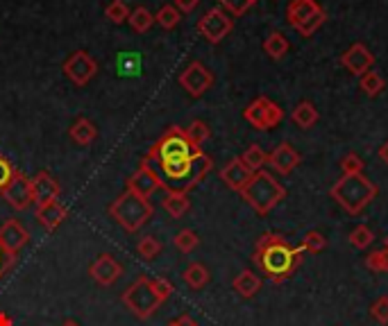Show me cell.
I'll return each mask as SVG.
<instances>
[{
    "mask_svg": "<svg viewBox=\"0 0 388 326\" xmlns=\"http://www.w3.org/2000/svg\"><path fill=\"white\" fill-rule=\"evenodd\" d=\"M302 254L305 252L300 247H290L284 236L266 231L264 236H259L252 260L268 281L279 286L300 270Z\"/></svg>",
    "mask_w": 388,
    "mask_h": 326,
    "instance_id": "1",
    "label": "cell"
},
{
    "mask_svg": "<svg viewBox=\"0 0 388 326\" xmlns=\"http://www.w3.org/2000/svg\"><path fill=\"white\" fill-rule=\"evenodd\" d=\"M172 292H175V288H172L168 279L141 274L123 292L121 301L125 303V308L132 313L134 318L150 320L161 306H164V301L172 295Z\"/></svg>",
    "mask_w": 388,
    "mask_h": 326,
    "instance_id": "2",
    "label": "cell"
},
{
    "mask_svg": "<svg viewBox=\"0 0 388 326\" xmlns=\"http://www.w3.org/2000/svg\"><path fill=\"white\" fill-rule=\"evenodd\" d=\"M213 168V161L209 155L198 152L180 163H170V166L159 168L161 170V183L168 193H187L193 191L198 183L209 175Z\"/></svg>",
    "mask_w": 388,
    "mask_h": 326,
    "instance_id": "3",
    "label": "cell"
},
{
    "mask_svg": "<svg viewBox=\"0 0 388 326\" xmlns=\"http://www.w3.org/2000/svg\"><path fill=\"white\" fill-rule=\"evenodd\" d=\"M377 193H380V188L363 172H359V175H343L329 191L331 200H336L341 209L350 215L363 213L365 206L377 198Z\"/></svg>",
    "mask_w": 388,
    "mask_h": 326,
    "instance_id": "4",
    "label": "cell"
},
{
    "mask_svg": "<svg viewBox=\"0 0 388 326\" xmlns=\"http://www.w3.org/2000/svg\"><path fill=\"white\" fill-rule=\"evenodd\" d=\"M241 198L247 202V206H250L254 213L268 215L286 198V188L282 181H277L273 172L259 170L252 175V179L247 181V186L241 191Z\"/></svg>",
    "mask_w": 388,
    "mask_h": 326,
    "instance_id": "5",
    "label": "cell"
},
{
    "mask_svg": "<svg viewBox=\"0 0 388 326\" xmlns=\"http://www.w3.org/2000/svg\"><path fill=\"white\" fill-rule=\"evenodd\" d=\"M198 152L202 150L191 143L184 129L177 125H170L166 132L155 140V145L148 150L146 161H155L159 168H164V166H170V163H180L193 155H198Z\"/></svg>",
    "mask_w": 388,
    "mask_h": 326,
    "instance_id": "6",
    "label": "cell"
},
{
    "mask_svg": "<svg viewBox=\"0 0 388 326\" xmlns=\"http://www.w3.org/2000/svg\"><path fill=\"white\" fill-rule=\"evenodd\" d=\"M153 213H155V206L150 204V200L139 198V195L129 193V191L118 195V198L110 204V215L129 234L141 229L150 217H153Z\"/></svg>",
    "mask_w": 388,
    "mask_h": 326,
    "instance_id": "7",
    "label": "cell"
},
{
    "mask_svg": "<svg viewBox=\"0 0 388 326\" xmlns=\"http://www.w3.org/2000/svg\"><path fill=\"white\" fill-rule=\"evenodd\" d=\"M243 118L254 129L264 132V129H275L279 123L284 121V109L279 107L277 102H273L271 97L261 95V97H257V100H252L250 104L245 107Z\"/></svg>",
    "mask_w": 388,
    "mask_h": 326,
    "instance_id": "8",
    "label": "cell"
},
{
    "mask_svg": "<svg viewBox=\"0 0 388 326\" xmlns=\"http://www.w3.org/2000/svg\"><path fill=\"white\" fill-rule=\"evenodd\" d=\"M61 73L66 75V80L75 86H86L95 75H98V61L86 50H75L71 52L66 61L61 64Z\"/></svg>",
    "mask_w": 388,
    "mask_h": 326,
    "instance_id": "9",
    "label": "cell"
},
{
    "mask_svg": "<svg viewBox=\"0 0 388 326\" xmlns=\"http://www.w3.org/2000/svg\"><path fill=\"white\" fill-rule=\"evenodd\" d=\"M232 30H234V20L223 7H211L209 12H204V16L198 20V32L209 43H213V46L221 43Z\"/></svg>",
    "mask_w": 388,
    "mask_h": 326,
    "instance_id": "10",
    "label": "cell"
},
{
    "mask_svg": "<svg viewBox=\"0 0 388 326\" xmlns=\"http://www.w3.org/2000/svg\"><path fill=\"white\" fill-rule=\"evenodd\" d=\"M180 86L191 97H202L213 86V73L204 66L202 61H191L189 66L180 73Z\"/></svg>",
    "mask_w": 388,
    "mask_h": 326,
    "instance_id": "11",
    "label": "cell"
},
{
    "mask_svg": "<svg viewBox=\"0 0 388 326\" xmlns=\"http://www.w3.org/2000/svg\"><path fill=\"white\" fill-rule=\"evenodd\" d=\"M125 188L129 193L139 195V198L150 200L159 188H164V183H161V177L153 170V166H150V161L143 159L141 166H139L132 175H129V179L125 181Z\"/></svg>",
    "mask_w": 388,
    "mask_h": 326,
    "instance_id": "12",
    "label": "cell"
},
{
    "mask_svg": "<svg viewBox=\"0 0 388 326\" xmlns=\"http://www.w3.org/2000/svg\"><path fill=\"white\" fill-rule=\"evenodd\" d=\"M89 277L100 286H114L118 279L123 277V265L112 254H100L89 265Z\"/></svg>",
    "mask_w": 388,
    "mask_h": 326,
    "instance_id": "13",
    "label": "cell"
},
{
    "mask_svg": "<svg viewBox=\"0 0 388 326\" xmlns=\"http://www.w3.org/2000/svg\"><path fill=\"white\" fill-rule=\"evenodd\" d=\"M28 243H30V231L18 220H14V217L0 227V245H3V249L12 258H16L18 252Z\"/></svg>",
    "mask_w": 388,
    "mask_h": 326,
    "instance_id": "14",
    "label": "cell"
},
{
    "mask_svg": "<svg viewBox=\"0 0 388 326\" xmlns=\"http://www.w3.org/2000/svg\"><path fill=\"white\" fill-rule=\"evenodd\" d=\"M3 200L12 206L14 211H25L32 202V181L30 177H25L23 172H18V175L12 179V183L3 191Z\"/></svg>",
    "mask_w": 388,
    "mask_h": 326,
    "instance_id": "15",
    "label": "cell"
},
{
    "mask_svg": "<svg viewBox=\"0 0 388 326\" xmlns=\"http://www.w3.org/2000/svg\"><path fill=\"white\" fill-rule=\"evenodd\" d=\"M341 64L345 71H350L352 75H363L372 68L375 54L363 46V43H354L348 50L341 54Z\"/></svg>",
    "mask_w": 388,
    "mask_h": 326,
    "instance_id": "16",
    "label": "cell"
},
{
    "mask_svg": "<svg viewBox=\"0 0 388 326\" xmlns=\"http://www.w3.org/2000/svg\"><path fill=\"white\" fill-rule=\"evenodd\" d=\"M30 181H32V202H35L37 206L52 202V200H59L61 186L48 170L37 172V177H32Z\"/></svg>",
    "mask_w": 388,
    "mask_h": 326,
    "instance_id": "17",
    "label": "cell"
},
{
    "mask_svg": "<svg viewBox=\"0 0 388 326\" xmlns=\"http://www.w3.org/2000/svg\"><path fill=\"white\" fill-rule=\"evenodd\" d=\"M252 175L254 172H250V168H245V163L241 161V157L228 161L221 168V181L234 193H241L247 186V181L252 179Z\"/></svg>",
    "mask_w": 388,
    "mask_h": 326,
    "instance_id": "18",
    "label": "cell"
},
{
    "mask_svg": "<svg viewBox=\"0 0 388 326\" xmlns=\"http://www.w3.org/2000/svg\"><path fill=\"white\" fill-rule=\"evenodd\" d=\"M300 152H295V147L290 143H279L271 155H268V163H271V168L277 172V175H290L298 166H300Z\"/></svg>",
    "mask_w": 388,
    "mask_h": 326,
    "instance_id": "19",
    "label": "cell"
},
{
    "mask_svg": "<svg viewBox=\"0 0 388 326\" xmlns=\"http://www.w3.org/2000/svg\"><path fill=\"white\" fill-rule=\"evenodd\" d=\"M66 217H69V209L59 200H52V202L37 206V220L43 224V229L50 231V234L59 229Z\"/></svg>",
    "mask_w": 388,
    "mask_h": 326,
    "instance_id": "20",
    "label": "cell"
},
{
    "mask_svg": "<svg viewBox=\"0 0 388 326\" xmlns=\"http://www.w3.org/2000/svg\"><path fill=\"white\" fill-rule=\"evenodd\" d=\"M320 9L322 7L316 3V0H290L288 7H286V20L293 30H300L311 16L318 14Z\"/></svg>",
    "mask_w": 388,
    "mask_h": 326,
    "instance_id": "21",
    "label": "cell"
},
{
    "mask_svg": "<svg viewBox=\"0 0 388 326\" xmlns=\"http://www.w3.org/2000/svg\"><path fill=\"white\" fill-rule=\"evenodd\" d=\"M69 136H71L73 143H78V145L86 147V145H91L95 138H98V127H95V125L89 121V118L80 116L78 121H75V123L71 125Z\"/></svg>",
    "mask_w": 388,
    "mask_h": 326,
    "instance_id": "22",
    "label": "cell"
},
{
    "mask_svg": "<svg viewBox=\"0 0 388 326\" xmlns=\"http://www.w3.org/2000/svg\"><path fill=\"white\" fill-rule=\"evenodd\" d=\"M232 288L239 292L243 299H252L257 292L261 290V279H259V274H254L252 270H243L234 277Z\"/></svg>",
    "mask_w": 388,
    "mask_h": 326,
    "instance_id": "23",
    "label": "cell"
},
{
    "mask_svg": "<svg viewBox=\"0 0 388 326\" xmlns=\"http://www.w3.org/2000/svg\"><path fill=\"white\" fill-rule=\"evenodd\" d=\"M318 118H320L318 109L314 107V102H309V100H302L300 104L293 107V111H290V121L302 129H311L318 123Z\"/></svg>",
    "mask_w": 388,
    "mask_h": 326,
    "instance_id": "24",
    "label": "cell"
},
{
    "mask_svg": "<svg viewBox=\"0 0 388 326\" xmlns=\"http://www.w3.org/2000/svg\"><path fill=\"white\" fill-rule=\"evenodd\" d=\"M161 206H164V211L172 217V220H180V217L191 209V200L187 193H168L164 202H161Z\"/></svg>",
    "mask_w": 388,
    "mask_h": 326,
    "instance_id": "25",
    "label": "cell"
},
{
    "mask_svg": "<svg viewBox=\"0 0 388 326\" xmlns=\"http://www.w3.org/2000/svg\"><path fill=\"white\" fill-rule=\"evenodd\" d=\"M127 23H129V28L136 32V35H146V32L155 25V14L150 12L148 7L139 5L136 9H132V12H129Z\"/></svg>",
    "mask_w": 388,
    "mask_h": 326,
    "instance_id": "26",
    "label": "cell"
},
{
    "mask_svg": "<svg viewBox=\"0 0 388 326\" xmlns=\"http://www.w3.org/2000/svg\"><path fill=\"white\" fill-rule=\"evenodd\" d=\"M184 284L191 288V290H202L204 286L209 284V279H211V274H209V270L204 267L202 263H191V265H187V270H184Z\"/></svg>",
    "mask_w": 388,
    "mask_h": 326,
    "instance_id": "27",
    "label": "cell"
},
{
    "mask_svg": "<svg viewBox=\"0 0 388 326\" xmlns=\"http://www.w3.org/2000/svg\"><path fill=\"white\" fill-rule=\"evenodd\" d=\"M288 48H290V43L282 32H271V35H268L266 41H264V52L271 59H282L284 54L288 52Z\"/></svg>",
    "mask_w": 388,
    "mask_h": 326,
    "instance_id": "28",
    "label": "cell"
},
{
    "mask_svg": "<svg viewBox=\"0 0 388 326\" xmlns=\"http://www.w3.org/2000/svg\"><path fill=\"white\" fill-rule=\"evenodd\" d=\"M241 161L245 163V168H250V172H259V170H264V166L268 163V152L254 143L243 152Z\"/></svg>",
    "mask_w": 388,
    "mask_h": 326,
    "instance_id": "29",
    "label": "cell"
},
{
    "mask_svg": "<svg viewBox=\"0 0 388 326\" xmlns=\"http://www.w3.org/2000/svg\"><path fill=\"white\" fill-rule=\"evenodd\" d=\"M359 86H361V91L368 95V97H377L382 91H384V86H386V82H384V78L380 73H375L372 68L368 71V73H363L361 75V82H359Z\"/></svg>",
    "mask_w": 388,
    "mask_h": 326,
    "instance_id": "30",
    "label": "cell"
},
{
    "mask_svg": "<svg viewBox=\"0 0 388 326\" xmlns=\"http://www.w3.org/2000/svg\"><path fill=\"white\" fill-rule=\"evenodd\" d=\"M172 245H175V249H180L182 254H191L193 249L200 245V236L193 229H182L172 236Z\"/></svg>",
    "mask_w": 388,
    "mask_h": 326,
    "instance_id": "31",
    "label": "cell"
},
{
    "mask_svg": "<svg viewBox=\"0 0 388 326\" xmlns=\"http://www.w3.org/2000/svg\"><path fill=\"white\" fill-rule=\"evenodd\" d=\"M184 132H187V136H189L191 143L196 145V147H200V150H202V145L207 143L209 136H211V129H209V125L204 123V121H193V123L184 129Z\"/></svg>",
    "mask_w": 388,
    "mask_h": 326,
    "instance_id": "32",
    "label": "cell"
},
{
    "mask_svg": "<svg viewBox=\"0 0 388 326\" xmlns=\"http://www.w3.org/2000/svg\"><path fill=\"white\" fill-rule=\"evenodd\" d=\"M180 20H182V14L177 12V7H175V5H164V7H159V12L155 14V23H157L159 28H164V30L177 28Z\"/></svg>",
    "mask_w": 388,
    "mask_h": 326,
    "instance_id": "33",
    "label": "cell"
},
{
    "mask_svg": "<svg viewBox=\"0 0 388 326\" xmlns=\"http://www.w3.org/2000/svg\"><path fill=\"white\" fill-rule=\"evenodd\" d=\"M348 241L354 249H368L375 241V234L370 227H365V224H359V227H354V229L350 231L348 236Z\"/></svg>",
    "mask_w": 388,
    "mask_h": 326,
    "instance_id": "34",
    "label": "cell"
},
{
    "mask_svg": "<svg viewBox=\"0 0 388 326\" xmlns=\"http://www.w3.org/2000/svg\"><path fill=\"white\" fill-rule=\"evenodd\" d=\"M136 254L141 256L143 260H155L161 254V243L157 241L155 236H146L136 243Z\"/></svg>",
    "mask_w": 388,
    "mask_h": 326,
    "instance_id": "35",
    "label": "cell"
},
{
    "mask_svg": "<svg viewBox=\"0 0 388 326\" xmlns=\"http://www.w3.org/2000/svg\"><path fill=\"white\" fill-rule=\"evenodd\" d=\"M325 247H327V238L320 231H309L302 238V245H300L302 252H307V254H320Z\"/></svg>",
    "mask_w": 388,
    "mask_h": 326,
    "instance_id": "36",
    "label": "cell"
},
{
    "mask_svg": "<svg viewBox=\"0 0 388 326\" xmlns=\"http://www.w3.org/2000/svg\"><path fill=\"white\" fill-rule=\"evenodd\" d=\"M365 267L370 272H377V274H384L388 272V249H375L368 256H365Z\"/></svg>",
    "mask_w": 388,
    "mask_h": 326,
    "instance_id": "37",
    "label": "cell"
},
{
    "mask_svg": "<svg viewBox=\"0 0 388 326\" xmlns=\"http://www.w3.org/2000/svg\"><path fill=\"white\" fill-rule=\"evenodd\" d=\"M105 16L110 18L114 25H121L129 18V9H127V5L123 3V0H112V3L105 7Z\"/></svg>",
    "mask_w": 388,
    "mask_h": 326,
    "instance_id": "38",
    "label": "cell"
},
{
    "mask_svg": "<svg viewBox=\"0 0 388 326\" xmlns=\"http://www.w3.org/2000/svg\"><path fill=\"white\" fill-rule=\"evenodd\" d=\"M18 168L14 166L12 161H9L5 155H0V195H3V191L9 186V183H12V179L18 175Z\"/></svg>",
    "mask_w": 388,
    "mask_h": 326,
    "instance_id": "39",
    "label": "cell"
},
{
    "mask_svg": "<svg viewBox=\"0 0 388 326\" xmlns=\"http://www.w3.org/2000/svg\"><path fill=\"white\" fill-rule=\"evenodd\" d=\"M363 159L357 155V152H348L343 159H341V170L343 175H359V172H363Z\"/></svg>",
    "mask_w": 388,
    "mask_h": 326,
    "instance_id": "40",
    "label": "cell"
},
{
    "mask_svg": "<svg viewBox=\"0 0 388 326\" xmlns=\"http://www.w3.org/2000/svg\"><path fill=\"white\" fill-rule=\"evenodd\" d=\"M325 18H327V14H325V9H320L318 14H314L305 25H302L298 32H300V37H314L316 32L322 28V23H325Z\"/></svg>",
    "mask_w": 388,
    "mask_h": 326,
    "instance_id": "41",
    "label": "cell"
},
{
    "mask_svg": "<svg viewBox=\"0 0 388 326\" xmlns=\"http://www.w3.org/2000/svg\"><path fill=\"white\" fill-rule=\"evenodd\" d=\"M223 9H228L232 16H243L252 7V0H218Z\"/></svg>",
    "mask_w": 388,
    "mask_h": 326,
    "instance_id": "42",
    "label": "cell"
},
{
    "mask_svg": "<svg viewBox=\"0 0 388 326\" xmlns=\"http://www.w3.org/2000/svg\"><path fill=\"white\" fill-rule=\"evenodd\" d=\"M370 315H372V320H377L380 324H388V297H380L377 299L372 306H370Z\"/></svg>",
    "mask_w": 388,
    "mask_h": 326,
    "instance_id": "43",
    "label": "cell"
},
{
    "mask_svg": "<svg viewBox=\"0 0 388 326\" xmlns=\"http://www.w3.org/2000/svg\"><path fill=\"white\" fill-rule=\"evenodd\" d=\"M14 263H16V258L9 256V254L5 252V249H3V245H0V279L5 277V272H7V270H12Z\"/></svg>",
    "mask_w": 388,
    "mask_h": 326,
    "instance_id": "44",
    "label": "cell"
},
{
    "mask_svg": "<svg viewBox=\"0 0 388 326\" xmlns=\"http://www.w3.org/2000/svg\"><path fill=\"white\" fill-rule=\"evenodd\" d=\"M172 5L177 7V12H180V14H191L193 9H196V7L200 5V0H175Z\"/></svg>",
    "mask_w": 388,
    "mask_h": 326,
    "instance_id": "45",
    "label": "cell"
},
{
    "mask_svg": "<svg viewBox=\"0 0 388 326\" xmlns=\"http://www.w3.org/2000/svg\"><path fill=\"white\" fill-rule=\"evenodd\" d=\"M172 324L175 326H198V322L191 318V315H180L177 320H172Z\"/></svg>",
    "mask_w": 388,
    "mask_h": 326,
    "instance_id": "46",
    "label": "cell"
},
{
    "mask_svg": "<svg viewBox=\"0 0 388 326\" xmlns=\"http://www.w3.org/2000/svg\"><path fill=\"white\" fill-rule=\"evenodd\" d=\"M0 326H14L12 318H9V315L3 313V310H0Z\"/></svg>",
    "mask_w": 388,
    "mask_h": 326,
    "instance_id": "47",
    "label": "cell"
},
{
    "mask_svg": "<svg viewBox=\"0 0 388 326\" xmlns=\"http://www.w3.org/2000/svg\"><path fill=\"white\" fill-rule=\"evenodd\" d=\"M380 159H382V161L386 163V166H388V140H386V143L380 147Z\"/></svg>",
    "mask_w": 388,
    "mask_h": 326,
    "instance_id": "48",
    "label": "cell"
},
{
    "mask_svg": "<svg viewBox=\"0 0 388 326\" xmlns=\"http://www.w3.org/2000/svg\"><path fill=\"white\" fill-rule=\"evenodd\" d=\"M61 326H80V324H78V322H73V320H66Z\"/></svg>",
    "mask_w": 388,
    "mask_h": 326,
    "instance_id": "49",
    "label": "cell"
},
{
    "mask_svg": "<svg viewBox=\"0 0 388 326\" xmlns=\"http://www.w3.org/2000/svg\"><path fill=\"white\" fill-rule=\"evenodd\" d=\"M384 247L388 249V236H386V241H384Z\"/></svg>",
    "mask_w": 388,
    "mask_h": 326,
    "instance_id": "50",
    "label": "cell"
},
{
    "mask_svg": "<svg viewBox=\"0 0 388 326\" xmlns=\"http://www.w3.org/2000/svg\"><path fill=\"white\" fill-rule=\"evenodd\" d=\"M257 3H259V0H252V5H257Z\"/></svg>",
    "mask_w": 388,
    "mask_h": 326,
    "instance_id": "51",
    "label": "cell"
},
{
    "mask_svg": "<svg viewBox=\"0 0 388 326\" xmlns=\"http://www.w3.org/2000/svg\"><path fill=\"white\" fill-rule=\"evenodd\" d=\"M168 326H175V324H172V322H170V324H168Z\"/></svg>",
    "mask_w": 388,
    "mask_h": 326,
    "instance_id": "52",
    "label": "cell"
}]
</instances>
